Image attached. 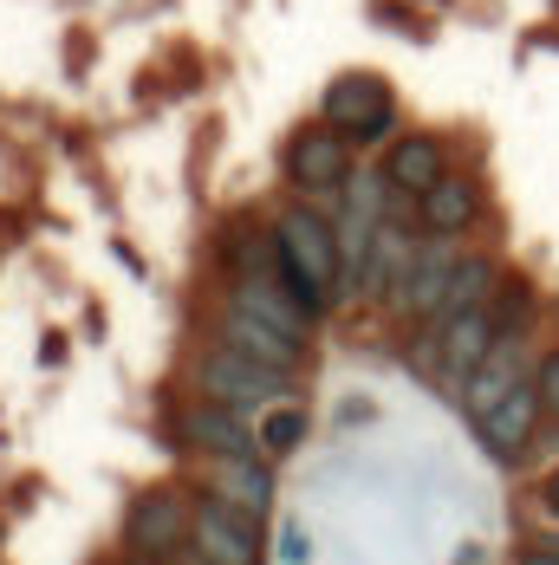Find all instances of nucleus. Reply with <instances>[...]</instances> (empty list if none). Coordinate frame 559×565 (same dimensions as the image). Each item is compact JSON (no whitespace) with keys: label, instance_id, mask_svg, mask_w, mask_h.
<instances>
[{"label":"nucleus","instance_id":"f257e3e1","mask_svg":"<svg viewBox=\"0 0 559 565\" xmlns=\"http://www.w3.org/2000/svg\"><path fill=\"white\" fill-rule=\"evenodd\" d=\"M280 234V280L293 286L313 312H326L338 292H345V254H338V227L319 209H286L274 222Z\"/></svg>","mask_w":559,"mask_h":565},{"label":"nucleus","instance_id":"f03ea898","mask_svg":"<svg viewBox=\"0 0 559 565\" xmlns=\"http://www.w3.org/2000/svg\"><path fill=\"white\" fill-rule=\"evenodd\" d=\"M196 391L209 403L241 409V416H261V409H274L280 396H293V377H274L254 358H241L228 344H209V351H196Z\"/></svg>","mask_w":559,"mask_h":565},{"label":"nucleus","instance_id":"7ed1b4c3","mask_svg":"<svg viewBox=\"0 0 559 565\" xmlns=\"http://www.w3.org/2000/svg\"><path fill=\"white\" fill-rule=\"evenodd\" d=\"M319 124H333L345 143H378V137H391L397 124V98L384 78H371V72H345L326 85V98H319Z\"/></svg>","mask_w":559,"mask_h":565},{"label":"nucleus","instance_id":"20e7f679","mask_svg":"<svg viewBox=\"0 0 559 565\" xmlns=\"http://www.w3.org/2000/svg\"><path fill=\"white\" fill-rule=\"evenodd\" d=\"M286 182H293L299 195L338 209V195H345V182H351V143L338 137L333 124L293 130V143H286Z\"/></svg>","mask_w":559,"mask_h":565},{"label":"nucleus","instance_id":"39448f33","mask_svg":"<svg viewBox=\"0 0 559 565\" xmlns=\"http://www.w3.org/2000/svg\"><path fill=\"white\" fill-rule=\"evenodd\" d=\"M189 526H196V494L182 488H150L137 494V508L124 513V553H176L189 546Z\"/></svg>","mask_w":559,"mask_h":565},{"label":"nucleus","instance_id":"423d86ee","mask_svg":"<svg viewBox=\"0 0 559 565\" xmlns=\"http://www.w3.org/2000/svg\"><path fill=\"white\" fill-rule=\"evenodd\" d=\"M520 384H534V339L527 332H514V339H495V351L482 358V371L462 384V409H468V423H482L495 403H507V396L520 391Z\"/></svg>","mask_w":559,"mask_h":565},{"label":"nucleus","instance_id":"0eeeda50","mask_svg":"<svg viewBox=\"0 0 559 565\" xmlns=\"http://www.w3.org/2000/svg\"><path fill=\"white\" fill-rule=\"evenodd\" d=\"M189 546L209 565H261V526L241 520V513L215 501V494H196V526H189Z\"/></svg>","mask_w":559,"mask_h":565},{"label":"nucleus","instance_id":"6e6552de","mask_svg":"<svg viewBox=\"0 0 559 565\" xmlns=\"http://www.w3.org/2000/svg\"><path fill=\"white\" fill-rule=\"evenodd\" d=\"M202 494L228 501L241 520L261 526L274 513V468H267V455H222V461L202 468Z\"/></svg>","mask_w":559,"mask_h":565},{"label":"nucleus","instance_id":"1a4fd4ad","mask_svg":"<svg viewBox=\"0 0 559 565\" xmlns=\"http://www.w3.org/2000/svg\"><path fill=\"white\" fill-rule=\"evenodd\" d=\"M455 241H436V234H423V254H416V267H410V280L397 286V312L403 319H416V326H436L443 319V299H449V280H455Z\"/></svg>","mask_w":559,"mask_h":565},{"label":"nucleus","instance_id":"9d476101","mask_svg":"<svg viewBox=\"0 0 559 565\" xmlns=\"http://www.w3.org/2000/svg\"><path fill=\"white\" fill-rule=\"evenodd\" d=\"M176 436H182V449H196L202 461H222V455H261V436L241 423V409H228V403H189L182 416H176Z\"/></svg>","mask_w":559,"mask_h":565},{"label":"nucleus","instance_id":"9b49d317","mask_svg":"<svg viewBox=\"0 0 559 565\" xmlns=\"http://www.w3.org/2000/svg\"><path fill=\"white\" fill-rule=\"evenodd\" d=\"M222 344L228 351H241V358H254L261 371H274V377H299L306 371V344L274 332V326H261L254 312H241V306H228L222 312Z\"/></svg>","mask_w":559,"mask_h":565},{"label":"nucleus","instance_id":"f8f14e48","mask_svg":"<svg viewBox=\"0 0 559 565\" xmlns=\"http://www.w3.org/2000/svg\"><path fill=\"white\" fill-rule=\"evenodd\" d=\"M228 306H241V312H254L261 326H274V332H286V339L313 344V306L293 292V286L280 280V274H261V280H234V299Z\"/></svg>","mask_w":559,"mask_h":565},{"label":"nucleus","instance_id":"ddd939ff","mask_svg":"<svg viewBox=\"0 0 559 565\" xmlns=\"http://www.w3.org/2000/svg\"><path fill=\"white\" fill-rule=\"evenodd\" d=\"M416 254H423V234L403 215H384L378 241H371V260H365V299H397V286L410 280Z\"/></svg>","mask_w":559,"mask_h":565},{"label":"nucleus","instance_id":"4468645a","mask_svg":"<svg viewBox=\"0 0 559 565\" xmlns=\"http://www.w3.org/2000/svg\"><path fill=\"white\" fill-rule=\"evenodd\" d=\"M540 416H547V403H540V391L534 384H520V391L507 396V403H495L482 423H475V436H482V449L495 455V461H514V455L534 443V429H540Z\"/></svg>","mask_w":559,"mask_h":565},{"label":"nucleus","instance_id":"2eb2a0df","mask_svg":"<svg viewBox=\"0 0 559 565\" xmlns=\"http://www.w3.org/2000/svg\"><path fill=\"white\" fill-rule=\"evenodd\" d=\"M475 222H482V189H475V175L449 170L443 182L416 202V227H423V234H436V241H462Z\"/></svg>","mask_w":559,"mask_h":565},{"label":"nucleus","instance_id":"dca6fc26","mask_svg":"<svg viewBox=\"0 0 559 565\" xmlns=\"http://www.w3.org/2000/svg\"><path fill=\"white\" fill-rule=\"evenodd\" d=\"M443 175H449V150L436 137H397L391 157H384V182H391V195H403V202H423Z\"/></svg>","mask_w":559,"mask_h":565},{"label":"nucleus","instance_id":"f3484780","mask_svg":"<svg viewBox=\"0 0 559 565\" xmlns=\"http://www.w3.org/2000/svg\"><path fill=\"white\" fill-rule=\"evenodd\" d=\"M495 339H502V332H495L488 306H482V312H462V319H449V326H443V371H436V377H443L449 391H462V384L482 371V358L495 351Z\"/></svg>","mask_w":559,"mask_h":565},{"label":"nucleus","instance_id":"a211bd4d","mask_svg":"<svg viewBox=\"0 0 559 565\" xmlns=\"http://www.w3.org/2000/svg\"><path fill=\"white\" fill-rule=\"evenodd\" d=\"M502 260L495 254H462L455 260V280H449V299H443V319L436 326H449V319H462V312H482L495 292H502Z\"/></svg>","mask_w":559,"mask_h":565},{"label":"nucleus","instance_id":"6ab92c4d","mask_svg":"<svg viewBox=\"0 0 559 565\" xmlns=\"http://www.w3.org/2000/svg\"><path fill=\"white\" fill-rule=\"evenodd\" d=\"M254 436H261V455H293L299 449V443H306V403H299V391L280 396L274 409H261Z\"/></svg>","mask_w":559,"mask_h":565},{"label":"nucleus","instance_id":"aec40b11","mask_svg":"<svg viewBox=\"0 0 559 565\" xmlns=\"http://www.w3.org/2000/svg\"><path fill=\"white\" fill-rule=\"evenodd\" d=\"M488 319H495V332H502V339L527 332V319H534V286H527V280H502V292L488 299Z\"/></svg>","mask_w":559,"mask_h":565},{"label":"nucleus","instance_id":"412c9836","mask_svg":"<svg viewBox=\"0 0 559 565\" xmlns=\"http://www.w3.org/2000/svg\"><path fill=\"white\" fill-rule=\"evenodd\" d=\"M534 391H540V403H547V416L559 423V344L534 364Z\"/></svg>","mask_w":559,"mask_h":565},{"label":"nucleus","instance_id":"4be33fe9","mask_svg":"<svg viewBox=\"0 0 559 565\" xmlns=\"http://www.w3.org/2000/svg\"><path fill=\"white\" fill-rule=\"evenodd\" d=\"M534 508H540V520H547V526H559V468L540 481V488H534Z\"/></svg>","mask_w":559,"mask_h":565},{"label":"nucleus","instance_id":"5701e85b","mask_svg":"<svg viewBox=\"0 0 559 565\" xmlns=\"http://www.w3.org/2000/svg\"><path fill=\"white\" fill-rule=\"evenodd\" d=\"M514 565H559V553H553V546H540V540H534V546H527V553H520Z\"/></svg>","mask_w":559,"mask_h":565},{"label":"nucleus","instance_id":"b1692460","mask_svg":"<svg viewBox=\"0 0 559 565\" xmlns=\"http://www.w3.org/2000/svg\"><path fill=\"white\" fill-rule=\"evenodd\" d=\"M112 565H164L157 553H124V559H112Z\"/></svg>","mask_w":559,"mask_h":565},{"label":"nucleus","instance_id":"393cba45","mask_svg":"<svg viewBox=\"0 0 559 565\" xmlns=\"http://www.w3.org/2000/svg\"><path fill=\"white\" fill-rule=\"evenodd\" d=\"M182 565H209V559H202V553H196V546H189V553H182Z\"/></svg>","mask_w":559,"mask_h":565},{"label":"nucleus","instance_id":"a878e982","mask_svg":"<svg viewBox=\"0 0 559 565\" xmlns=\"http://www.w3.org/2000/svg\"><path fill=\"white\" fill-rule=\"evenodd\" d=\"M547 455H553V468H559V429H553V443H547Z\"/></svg>","mask_w":559,"mask_h":565}]
</instances>
